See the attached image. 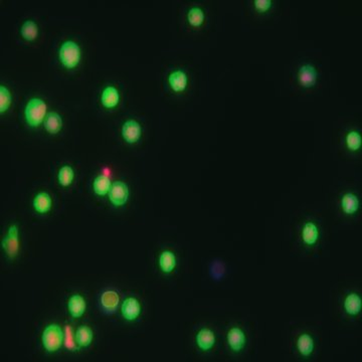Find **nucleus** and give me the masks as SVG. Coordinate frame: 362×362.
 Listing matches in <instances>:
<instances>
[{
    "label": "nucleus",
    "mask_w": 362,
    "mask_h": 362,
    "mask_svg": "<svg viewBox=\"0 0 362 362\" xmlns=\"http://www.w3.org/2000/svg\"><path fill=\"white\" fill-rule=\"evenodd\" d=\"M47 104L40 98H32L28 101L25 107V119L26 122L32 126H39L46 118Z\"/></svg>",
    "instance_id": "obj_1"
},
{
    "label": "nucleus",
    "mask_w": 362,
    "mask_h": 362,
    "mask_svg": "<svg viewBox=\"0 0 362 362\" xmlns=\"http://www.w3.org/2000/svg\"><path fill=\"white\" fill-rule=\"evenodd\" d=\"M65 333L56 324H50L44 330L42 341L45 349L48 352L58 351L64 343Z\"/></svg>",
    "instance_id": "obj_2"
},
{
    "label": "nucleus",
    "mask_w": 362,
    "mask_h": 362,
    "mask_svg": "<svg viewBox=\"0 0 362 362\" xmlns=\"http://www.w3.org/2000/svg\"><path fill=\"white\" fill-rule=\"evenodd\" d=\"M60 60L62 64L69 68L72 69L78 66L81 60V48L77 43L73 41H67L65 42L59 51Z\"/></svg>",
    "instance_id": "obj_3"
},
{
    "label": "nucleus",
    "mask_w": 362,
    "mask_h": 362,
    "mask_svg": "<svg viewBox=\"0 0 362 362\" xmlns=\"http://www.w3.org/2000/svg\"><path fill=\"white\" fill-rule=\"evenodd\" d=\"M2 247L10 260L15 259L20 251L18 227L16 224L10 225L6 237L2 241Z\"/></svg>",
    "instance_id": "obj_4"
},
{
    "label": "nucleus",
    "mask_w": 362,
    "mask_h": 362,
    "mask_svg": "<svg viewBox=\"0 0 362 362\" xmlns=\"http://www.w3.org/2000/svg\"><path fill=\"white\" fill-rule=\"evenodd\" d=\"M129 197V189L127 184L122 181H116L112 184L111 189L109 192L110 201L115 206L124 205Z\"/></svg>",
    "instance_id": "obj_5"
},
{
    "label": "nucleus",
    "mask_w": 362,
    "mask_h": 362,
    "mask_svg": "<svg viewBox=\"0 0 362 362\" xmlns=\"http://www.w3.org/2000/svg\"><path fill=\"white\" fill-rule=\"evenodd\" d=\"M142 134V128L136 120H127L122 127V136L127 143H136Z\"/></svg>",
    "instance_id": "obj_6"
},
{
    "label": "nucleus",
    "mask_w": 362,
    "mask_h": 362,
    "mask_svg": "<svg viewBox=\"0 0 362 362\" xmlns=\"http://www.w3.org/2000/svg\"><path fill=\"white\" fill-rule=\"evenodd\" d=\"M121 312L126 320L134 321L141 313V305L137 299L132 297L127 298L122 304Z\"/></svg>",
    "instance_id": "obj_7"
},
{
    "label": "nucleus",
    "mask_w": 362,
    "mask_h": 362,
    "mask_svg": "<svg viewBox=\"0 0 362 362\" xmlns=\"http://www.w3.org/2000/svg\"><path fill=\"white\" fill-rule=\"evenodd\" d=\"M318 73L316 69L311 65H304L299 69L298 81L304 88H312L317 83Z\"/></svg>",
    "instance_id": "obj_8"
},
{
    "label": "nucleus",
    "mask_w": 362,
    "mask_h": 362,
    "mask_svg": "<svg viewBox=\"0 0 362 362\" xmlns=\"http://www.w3.org/2000/svg\"><path fill=\"white\" fill-rule=\"evenodd\" d=\"M227 343L230 347L235 351V352H240L241 349L244 347L246 337L243 332V330L240 327H233L228 332H227Z\"/></svg>",
    "instance_id": "obj_9"
},
{
    "label": "nucleus",
    "mask_w": 362,
    "mask_h": 362,
    "mask_svg": "<svg viewBox=\"0 0 362 362\" xmlns=\"http://www.w3.org/2000/svg\"><path fill=\"white\" fill-rule=\"evenodd\" d=\"M119 295L115 291H106L102 294L101 297V306L104 312L114 313L119 305Z\"/></svg>",
    "instance_id": "obj_10"
},
{
    "label": "nucleus",
    "mask_w": 362,
    "mask_h": 362,
    "mask_svg": "<svg viewBox=\"0 0 362 362\" xmlns=\"http://www.w3.org/2000/svg\"><path fill=\"white\" fill-rule=\"evenodd\" d=\"M196 344L202 351L211 350L216 344V335L208 328L201 329L196 335Z\"/></svg>",
    "instance_id": "obj_11"
},
{
    "label": "nucleus",
    "mask_w": 362,
    "mask_h": 362,
    "mask_svg": "<svg viewBox=\"0 0 362 362\" xmlns=\"http://www.w3.org/2000/svg\"><path fill=\"white\" fill-rule=\"evenodd\" d=\"M168 83L174 92H183L188 83L187 74L182 70H176L169 74Z\"/></svg>",
    "instance_id": "obj_12"
},
{
    "label": "nucleus",
    "mask_w": 362,
    "mask_h": 362,
    "mask_svg": "<svg viewBox=\"0 0 362 362\" xmlns=\"http://www.w3.org/2000/svg\"><path fill=\"white\" fill-rule=\"evenodd\" d=\"M87 304L86 300L80 294H74L70 298L68 302L69 312L73 318H80L86 312Z\"/></svg>",
    "instance_id": "obj_13"
},
{
    "label": "nucleus",
    "mask_w": 362,
    "mask_h": 362,
    "mask_svg": "<svg viewBox=\"0 0 362 362\" xmlns=\"http://www.w3.org/2000/svg\"><path fill=\"white\" fill-rule=\"evenodd\" d=\"M344 310L348 315L355 316L361 312L362 300L356 293H351L346 296L344 300Z\"/></svg>",
    "instance_id": "obj_14"
},
{
    "label": "nucleus",
    "mask_w": 362,
    "mask_h": 362,
    "mask_svg": "<svg viewBox=\"0 0 362 362\" xmlns=\"http://www.w3.org/2000/svg\"><path fill=\"white\" fill-rule=\"evenodd\" d=\"M342 211L346 215H354L359 209V199L354 193H346L341 199Z\"/></svg>",
    "instance_id": "obj_15"
},
{
    "label": "nucleus",
    "mask_w": 362,
    "mask_h": 362,
    "mask_svg": "<svg viewBox=\"0 0 362 362\" xmlns=\"http://www.w3.org/2000/svg\"><path fill=\"white\" fill-rule=\"evenodd\" d=\"M119 100H120V95L118 90L115 87L108 86L104 89L101 101L106 108H114L115 106L118 105Z\"/></svg>",
    "instance_id": "obj_16"
},
{
    "label": "nucleus",
    "mask_w": 362,
    "mask_h": 362,
    "mask_svg": "<svg viewBox=\"0 0 362 362\" xmlns=\"http://www.w3.org/2000/svg\"><path fill=\"white\" fill-rule=\"evenodd\" d=\"M302 240L308 245H314L319 240V228L313 221H308L304 224Z\"/></svg>",
    "instance_id": "obj_17"
},
{
    "label": "nucleus",
    "mask_w": 362,
    "mask_h": 362,
    "mask_svg": "<svg viewBox=\"0 0 362 362\" xmlns=\"http://www.w3.org/2000/svg\"><path fill=\"white\" fill-rule=\"evenodd\" d=\"M297 349L302 356H304V357L310 356L313 353V338L307 333L300 335L297 340Z\"/></svg>",
    "instance_id": "obj_18"
},
{
    "label": "nucleus",
    "mask_w": 362,
    "mask_h": 362,
    "mask_svg": "<svg viewBox=\"0 0 362 362\" xmlns=\"http://www.w3.org/2000/svg\"><path fill=\"white\" fill-rule=\"evenodd\" d=\"M93 331L88 326H81L74 333V340L79 347H87L92 343Z\"/></svg>",
    "instance_id": "obj_19"
},
{
    "label": "nucleus",
    "mask_w": 362,
    "mask_h": 362,
    "mask_svg": "<svg viewBox=\"0 0 362 362\" xmlns=\"http://www.w3.org/2000/svg\"><path fill=\"white\" fill-rule=\"evenodd\" d=\"M159 266L165 274H170L176 266V257L170 251H164L159 256Z\"/></svg>",
    "instance_id": "obj_20"
},
{
    "label": "nucleus",
    "mask_w": 362,
    "mask_h": 362,
    "mask_svg": "<svg viewBox=\"0 0 362 362\" xmlns=\"http://www.w3.org/2000/svg\"><path fill=\"white\" fill-rule=\"evenodd\" d=\"M33 207L40 214H46L51 208V198L48 193H40L33 199Z\"/></svg>",
    "instance_id": "obj_21"
},
{
    "label": "nucleus",
    "mask_w": 362,
    "mask_h": 362,
    "mask_svg": "<svg viewBox=\"0 0 362 362\" xmlns=\"http://www.w3.org/2000/svg\"><path fill=\"white\" fill-rule=\"evenodd\" d=\"M45 127L50 134H56L63 127L62 117L56 112H49L45 118Z\"/></svg>",
    "instance_id": "obj_22"
},
{
    "label": "nucleus",
    "mask_w": 362,
    "mask_h": 362,
    "mask_svg": "<svg viewBox=\"0 0 362 362\" xmlns=\"http://www.w3.org/2000/svg\"><path fill=\"white\" fill-rule=\"evenodd\" d=\"M111 186H112V184H111L110 178L104 174L97 176L96 179L94 180V184H93L94 192L98 195H106L110 192Z\"/></svg>",
    "instance_id": "obj_23"
},
{
    "label": "nucleus",
    "mask_w": 362,
    "mask_h": 362,
    "mask_svg": "<svg viewBox=\"0 0 362 362\" xmlns=\"http://www.w3.org/2000/svg\"><path fill=\"white\" fill-rule=\"evenodd\" d=\"M22 35L27 41H32L37 36L39 33V27L36 24L32 21H26L22 26L21 29Z\"/></svg>",
    "instance_id": "obj_24"
},
{
    "label": "nucleus",
    "mask_w": 362,
    "mask_h": 362,
    "mask_svg": "<svg viewBox=\"0 0 362 362\" xmlns=\"http://www.w3.org/2000/svg\"><path fill=\"white\" fill-rule=\"evenodd\" d=\"M346 146L351 151H357L362 144L361 135L357 131H350L345 138Z\"/></svg>",
    "instance_id": "obj_25"
},
{
    "label": "nucleus",
    "mask_w": 362,
    "mask_h": 362,
    "mask_svg": "<svg viewBox=\"0 0 362 362\" xmlns=\"http://www.w3.org/2000/svg\"><path fill=\"white\" fill-rule=\"evenodd\" d=\"M187 20H188V23L193 26L195 27L200 26L204 22V12L199 7H193L188 11Z\"/></svg>",
    "instance_id": "obj_26"
},
{
    "label": "nucleus",
    "mask_w": 362,
    "mask_h": 362,
    "mask_svg": "<svg viewBox=\"0 0 362 362\" xmlns=\"http://www.w3.org/2000/svg\"><path fill=\"white\" fill-rule=\"evenodd\" d=\"M59 182L63 186H68L72 182L73 179V170L71 166L65 165L59 171Z\"/></svg>",
    "instance_id": "obj_27"
},
{
    "label": "nucleus",
    "mask_w": 362,
    "mask_h": 362,
    "mask_svg": "<svg viewBox=\"0 0 362 362\" xmlns=\"http://www.w3.org/2000/svg\"><path fill=\"white\" fill-rule=\"evenodd\" d=\"M11 103V95L7 87L1 86L0 87V111L1 113L7 111L8 107Z\"/></svg>",
    "instance_id": "obj_28"
},
{
    "label": "nucleus",
    "mask_w": 362,
    "mask_h": 362,
    "mask_svg": "<svg viewBox=\"0 0 362 362\" xmlns=\"http://www.w3.org/2000/svg\"><path fill=\"white\" fill-rule=\"evenodd\" d=\"M64 343L67 349L74 351L78 350L79 346H77V342L75 340H73V332H72V327L70 325L66 326V330H65V338H64Z\"/></svg>",
    "instance_id": "obj_29"
},
{
    "label": "nucleus",
    "mask_w": 362,
    "mask_h": 362,
    "mask_svg": "<svg viewBox=\"0 0 362 362\" xmlns=\"http://www.w3.org/2000/svg\"><path fill=\"white\" fill-rule=\"evenodd\" d=\"M254 5L258 11L265 12L272 7V1L271 0H256L254 2Z\"/></svg>",
    "instance_id": "obj_30"
}]
</instances>
